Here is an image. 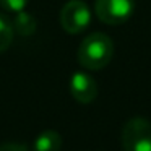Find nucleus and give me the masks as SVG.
Returning a JSON list of instances; mask_svg holds the SVG:
<instances>
[{
	"mask_svg": "<svg viewBox=\"0 0 151 151\" xmlns=\"http://www.w3.org/2000/svg\"><path fill=\"white\" fill-rule=\"evenodd\" d=\"M62 137L55 130H44L34 138L31 151H60Z\"/></svg>",
	"mask_w": 151,
	"mask_h": 151,
	"instance_id": "obj_6",
	"label": "nucleus"
},
{
	"mask_svg": "<svg viewBox=\"0 0 151 151\" xmlns=\"http://www.w3.org/2000/svg\"><path fill=\"white\" fill-rule=\"evenodd\" d=\"M114 55V42L106 33H91L78 47V62L86 70H102Z\"/></svg>",
	"mask_w": 151,
	"mask_h": 151,
	"instance_id": "obj_1",
	"label": "nucleus"
},
{
	"mask_svg": "<svg viewBox=\"0 0 151 151\" xmlns=\"http://www.w3.org/2000/svg\"><path fill=\"white\" fill-rule=\"evenodd\" d=\"M125 151H151V122L145 117H132L122 128Z\"/></svg>",
	"mask_w": 151,
	"mask_h": 151,
	"instance_id": "obj_2",
	"label": "nucleus"
},
{
	"mask_svg": "<svg viewBox=\"0 0 151 151\" xmlns=\"http://www.w3.org/2000/svg\"><path fill=\"white\" fill-rule=\"evenodd\" d=\"M70 94L80 104H89L98 96V83L89 73L75 72L70 76Z\"/></svg>",
	"mask_w": 151,
	"mask_h": 151,
	"instance_id": "obj_5",
	"label": "nucleus"
},
{
	"mask_svg": "<svg viewBox=\"0 0 151 151\" xmlns=\"http://www.w3.org/2000/svg\"><path fill=\"white\" fill-rule=\"evenodd\" d=\"M13 28H12V23L7 17L0 13V54H4L8 50V47L13 42Z\"/></svg>",
	"mask_w": 151,
	"mask_h": 151,
	"instance_id": "obj_8",
	"label": "nucleus"
},
{
	"mask_svg": "<svg viewBox=\"0 0 151 151\" xmlns=\"http://www.w3.org/2000/svg\"><path fill=\"white\" fill-rule=\"evenodd\" d=\"M60 26L68 34H80L91 23V10L83 0H68L60 10Z\"/></svg>",
	"mask_w": 151,
	"mask_h": 151,
	"instance_id": "obj_3",
	"label": "nucleus"
},
{
	"mask_svg": "<svg viewBox=\"0 0 151 151\" xmlns=\"http://www.w3.org/2000/svg\"><path fill=\"white\" fill-rule=\"evenodd\" d=\"M0 151H31L26 145L23 143H13V141H8V143L0 145Z\"/></svg>",
	"mask_w": 151,
	"mask_h": 151,
	"instance_id": "obj_10",
	"label": "nucleus"
},
{
	"mask_svg": "<svg viewBox=\"0 0 151 151\" xmlns=\"http://www.w3.org/2000/svg\"><path fill=\"white\" fill-rule=\"evenodd\" d=\"M28 2H29V0H0V5H2L7 12L18 13V12L26 8Z\"/></svg>",
	"mask_w": 151,
	"mask_h": 151,
	"instance_id": "obj_9",
	"label": "nucleus"
},
{
	"mask_svg": "<svg viewBox=\"0 0 151 151\" xmlns=\"http://www.w3.org/2000/svg\"><path fill=\"white\" fill-rule=\"evenodd\" d=\"M10 23H12L13 31L17 34H20V36H31L36 31V26H37L36 18L24 10L15 13L13 20H10Z\"/></svg>",
	"mask_w": 151,
	"mask_h": 151,
	"instance_id": "obj_7",
	"label": "nucleus"
},
{
	"mask_svg": "<svg viewBox=\"0 0 151 151\" xmlns=\"http://www.w3.org/2000/svg\"><path fill=\"white\" fill-rule=\"evenodd\" d=\"M135 7V0H96L94 13L102 23L115 26L130 20Z\"/></svg>",
	"mask_w": 151,
	"mask_h": 151,
	"instance_id": "obj_4",
	"label": "nucleus"
}]
</instances>
